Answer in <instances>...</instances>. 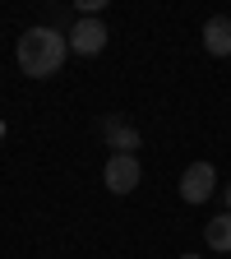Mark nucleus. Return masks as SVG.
I'll list each match as a JSON object with an SVG mask.
<instances>
[{
  "instance_id": "10",
  "label": "nucleus",
  "mask_w": 231,
  "mask_h": 259,
  "mask_svg": "<svg viewBox=\"0 0 231 259\" xmlns=\"http://www.w3.org/2000/svg\"><path fill=\"white\" fill-rule=\"evenodd\" d=\"M0 139H5V120H0Z\"/></svg>"
},
{
  "instance_id": "3",
  "label": "nucleus",
  "mask_w": 231,
  "mask_h": 259,
  "mask_svg": "<svg viewBox=\"0 0 231 259\" xmlns=\"http://www.w3.org/2000/svg\"><path fill=\"white\" fill-rule=\"evenodd\" d=\"M213 190H217L213 162H190V167L180 171V199H185V204H208Z\"/></svg>"
},
{
  "instance_id": "8",
  "label": "nucleus",
  "mask_w": 231,
  "mask_h": 259,
  "mask_svg": "<svg viewBox=\"0 0 231 259\" xmlns=\"http://www.w3.org/2000/svg\"><path fill=\"white\" fill-rule=\"evenodd\" d=\"M226 213H231V185H226Z\"/></svg>"
},
{
  "instance_id": "7",
  "label": "nucleus",
  "mask_w": 231,
  "mask_h": 259,
  "mask_svg": "<svg viewBox=\"0 0 231 259\" xmlns=\"http://www.w3.org/2000/svg\"><path fill=\"white\" fill-rule=\"evenodd\" d=\"M204 241H208V250L231 254V213H217V218L204 222Z\"/></svg>"
},
{
  "instance_id": "4",
  "label": "nucleus",
  "mask_w": 231,
  "mask_h": 259,
  "mask_svg": "<svg viewBox=\"0 0 231 259\" xmlns=\"http://www.w3.org/2000/svg\"><path fill=\"white\" fill-rule=\"evenodd\" d=\"M65 42H70V51H74V56H97V51L107 47V23L97 19V14H88V19L79 14V23L65 32Z\"/></svg>"
},
{
  "instance_id": "9",
  "label": "nucleus",
  "mask_w": 231,
  "mask_h": 259,
  "mask_svg": "<svg viewBox=\"0 0 231 259\" xmlns=\"http://www.w3.org/2000/svg\"><path fill=\"white\" fill-rule=\"evenodd\" d=\"M180 259H204V254H180Z\"/></svg>"
},
{
  "instance_id": "1",
  "label": "nucleus",
  "mask_w": 231,
  "mask_h": 259,
  "mask_svg": "<svg viewBox=\"0 0 231 259\" xmlns=\"http://www.w3.org/2000/svg\"><path fill=\"white\" fill-rule=\"evenodd\" d=\"M65 56H70L65 32H56V28H47V23L28 28L23 37H19V47H14V60H19V70H23L28 79H51L60 65H65Z\"/></svg>"
},
{
  "instance_id": "6",
  "label": "nucleus",
  "mask_w": 231,
  "mask_h": 259,
  "mask_svg": "<svg viewBox=\"0 0 231 259\" xmlns=\"http://www.w3.org/2000/svg\"><path fill=\"white\" fill-rule=\"evenodd\" d=\"M102 135H107V144H111L116 153H129V157H134V148H139V130H134V125H125V120H102Z\"/></svg>"
},
{
  "instance_id": "5",
  "label": "nucleus",
  "mask_w": 231,
  "mask_h": 259,
  "mask_svg": "<svg viewBox=\"0 0 231 259\" xmlns=\"http://www.w3.org/2000/svg\"><path fill=\"white\" fill-rule=\"evenodd\" d=\"M204 51L208 56H231V19L226 14H213L204 23Z\"/></svg>"
},
{
  "instance_id": "2",
  "label": "nucleus",
  "mask_w": 231,
  "mask_h": 259,
  "mask_svg": "<svg viewBox=\"0 0 231 259\" xmlns=\"http://www.w3.org/2000/svg\"><path fill=\"white\" fill-rule=\"evenodd\" d=\"M144 181V167H139V157H129V153H111L107 157V171H102V185L111 194H134Z\"/></svg>"
}]
</instances>
